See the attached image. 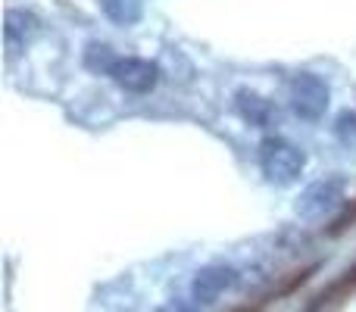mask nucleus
Listing matches in <instances>:
<instances>
[{
    "mask_svg": "<svg viewBox=\"0 0 356 312\" xmlns=\"http://www.w3.org/2000/svg\"><path fill=\"white\" fill-rule=\"evenodd\" d=\"M113 85L129 94H150L163 79V66L144 56H119V63L110 72Z\"/></svg>",
    "mask_w": 356,
    "mask_h": 312,
    "instance_id": "nucleus-4",
    "label": "nucleus"
},
{
    "mask_svg": "<svg viewBox=\"0 0 356 312\" xmlns=\"http://www.w3.org/2000/svg\"><path fill=\"white\" fill-rule=\"evenodd\" d=\"M116 63H119V54L106 41H91L85 47V69H91L94 75H110Z\"/></svg>",
    "mask_w": 356,
    "mask_h": 312,
    "instance_id": "nucleus-9",
    "label": "nucleus"
},
{
    "mask_svg": "<svg viewBox=\"0 0 356 312\" xmlns=\"http://www.w3.org/2000/svg\"><path fill=\"white\" fill-rule=\"evenodd\" d=\"M238 269L228 263H213L197 269V275L191 278V300L200 303V306H209V303L222 300L228 290H234L238 284Z\"/></svg>",
    "mask_w": 356,
    "mask_h": 312,
    "instance_id": "nucleus-5",
    "label": "nucleus"
},
{
    "mask_svg": "<svg viewBox=\"0 0 356 312\" xmlns=\"http://www.w3.org/2000/svg\"><path fill=\"white\" fill-rule=\"evenodd\" d=\"M291 110L294 116L307 119V122H319L328 113V104H332V88L322 75L316 72H300L294 81H291Z\"/></svg>",
    "mask_w": 356,
    "mask_h": 312,
    "instance_id": "nucleus-2",
    "label": "nucleus"
},
{
    "mask_svg": "<svg viewBox=\"0 0 356 312\" xmlns=\"http://www.w3.org/2000/svg\"><path fill=\"white\" fill-rule=\"evenodd\" d=\"M334 131H338L341 144H347V147H356V113H341Z\"/></svg>",
    "mask_w": 356,
    "mask_h": 312,
    "instance_id": "nucleus-10",
    "label": "nucleus"
},
{
    "mask_svg": "<svg viewBox=\"0 0 356 312\" xmlns=\"http://www.w3.org/2000/svg\"><path fill=\"white\" fill-rule=\"evenodd\" d=\"M257 156H259V169H263L266 181L275 184V188H291L307 172V154L297 144L284 141L278 135H266L259 141Z\"/></svg>",
    "mask_w": 356,
    "mask_h": 312,
    "instance_id": "nucleus-1",
    "label": "nucleus"
},
{
    "mask_svg": "<svg viewBox=\"0 0 356 312\" xmlns=\"http://www.w3.org/2000/svg\"><path fill=\"white\" fill-rule=\"evenodd\" d=\"M156 312H200V303H194V300H172V303H166V306L156 309Z\"/></svg>",
    "mask_w": 356,
    "mask_h": 312,
    "instance_id": "nucleus-11",
    "label": "nucleus"
},
{
    "mask_svg": "<svg viewBox=\"0 0 356 312\" xmlns=\"http://www.w3.org/2000/svg\"><path fill=\"white\" fill-rule=\"evenodd\" d=\"M344 200H347L344 178L341 175H325V178H319V181L307 184V188L300 190L294 209H297V215H303V219H322V215L334 213Z\"/></svg>",
    "mask_w": 356,
    "mask_h": 312,
    "instance_id": "nucleus-3",
    "label": "nucleus"
},
{
    "mask_svg": "<svg viewBox=\"0 0 356 312\" xmlns=\"http://www.w3.org/2000/svg\"><path fill=\"white\" fill-rule=\"evenodd\" d=\"M41 35V19L31 10H10L3 22V41H6V54L16 56L29 47L35 38Z\"/></svg>",
    "mask_w": 356,
    "mask_h": 312,
    "instance_id": "nucleus-7",
    "label": "nucleus"
},
{
    "mask_svg": "<svg viewBox=\"0 0 356 312\" xmlns=\"http://www.w3.org/2000/svg\"><path fill=\"white\" fill-rule=\"evenodd\" d=\"M234 110L253 129H275L278 125V106L259 91H250V88H241L234 94Z\"/></svg>",
    "mask_w": 356,
    "mask_h": 312,
    "instance_id": "nucleus-6",
    "label": "nucleus"
},
{
    "mask_svg": "<svg viewBox=\"0 0 356 312\" xmlns=\"http://www.w3.org/2000/svg\"><path fill=\"white\" fill-rule=\"evenodd\" d=\"M100 10H104V16L110 19V22L116 25H135L138 19L144 16V3L141 0H100Z\"/></svg>",
    "mask_w": 356,
    "mask_h": 312,
    "instance_id": "nucleus-8",
    "label": "nucleus"
}]
</instances>
